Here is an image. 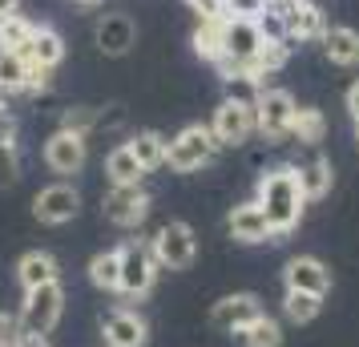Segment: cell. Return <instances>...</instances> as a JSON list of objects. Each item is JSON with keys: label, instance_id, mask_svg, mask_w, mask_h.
Returning a JSON list of instances; mask_svg holds the SVG:
<instances>
[{"label": "cell", "instance_id": "3957f363", "mask_svg": "<svg viewBox=\"0 0 359 347\" xmlns=\"http://www.w3.org/2000/svg\"><path fill=\"white\" fill-rule=\"evenodd\" d=\"M214 154H218V142H214L210 125H186L165 142V165L178 174H194L202 165H210Z\"/></svg>", "mask_w": 359, "mask_h": 347}, {"label": "cell", "instance_id": "4fadbf2b", "mask_svg": "<svg viewBox=\"0 0 359 347\" xmlns=\"http://www.w3.org/2000/svg\"><path fill=\"white\" fill-rule=\"evenodd\" d=\"M226 234L234 243H243V247H259V243H275V234H271V222L262 215V206L255 198L250 202H238V206H230L226 215Z\"/></svg>", "mask_w": 359, "mask_h": 347}, {"label": "cell", "instance_id": "6da1fadb", "mask_svg": "<svg viewBox=\"0 0 359 347\" xmlns=\"http://www.w3.org/2000/svg\"><path fill=\"white\" fill-rule=\"evenodd\" d=\"M255 202L262 206V215L271 222V234L278 238H287V234L299 226V218H303V182H299V170L294 165H275V170H266L259 178V194Z\"/></svg>", "mask_w": 359, "mask_h": 347}, {"label": "cell", "instance_id": "d6a6232c", "mask_svg": "<svg viewBox=\"0 0 359 347\" xmlns=\"http://www.w3.org/2000/svg\"><path fill=\"white\" fill-rule=\"evenodd\" d=\"M266 8V0H226V17H259Z\"/></svg>", "mask_w": 359, "mask_h": 347}, {"label": "cell", "instance_id": "30bf717a", "mask_svg": "<svg viewBox=\"0 0 359 347\" xmlns=\"http://www.w3.org/2000/svg\"><path fill=\"white\" fill-rule=\"evenodd\" d=\"M85 162H89V137H81V133L57 130L49 142H45V165H49L53 174L73 178V174L85 170Z\"/></svg>", "mask_w": 359, "mask_h": 347}, {"label": "cell", "instance_id": "8fae6325", "mask_svg": "<svg viewBox=\"0 0 359 347\" xmlns=\"http://www.w3.org/2000/svg\"><path fill=\"white\" fill-rule=\"evenodd\" d=\"M33 215L41 218L45 226H65V222H73V218L81 215V194H77V186H69V182L45 186L33 198Z\"/></svg>", "mask_w": 359, "mask_h": 347}, {"label": "cell", "instance_id": "f35d334b", "mask_svg": "<svg viewBox=\"0 0 359 347\" xmlns=\"http://www.w3.org/2000/svg\"><path fill=\"white\" fill-rule=\"evenodd\" d=\"M20 8V0H0V13H17Z\"/></svg>", "mask_w": 359, "mask_h": 347}, {"label": "cell", "instance_id": "ffe728a7", "mask_svg": "<svg viewBox=\"0 0 359 347\" xmlns=\"http://www.w3.org/2000/svg\"><path fill=\"white\" fill-rule=\"evenodd\" d=\"M319 41H323V53H327L331 65H339V69H355L359 65V33L355 29L335 25V29H327Z\"/></svg>", "mask_w": 359, "mask_h": 347}, {"label": "cell", "instance_id": "7402d4cb", "mask_svg": "<svg viewBox=\"0 0 359 347\" xmlns=\"http://www.w3.org/2000/svg\"><path fill=\"white\" fill-rule=\"evenodd\" d=\"M105 178H109V186H137L146 178V170L137 165V158L130 154L126 142L109 149V158H105Z\"/></svg>", "mask_w": 359, "mask_h": 347}, {"label": "cell", "instance_id": "836d02e7", "mask_svg": "<svg viewBox=\"0 0 359 347\" xmlns=\"http://www.w3.org/2000/svg\"><path fill=\"white\" fill-rule=\"evenodd\" d=\"M25 335L17 323V315H4L0 311V347H17V339Z\"/></svg>", "mask_w": 359, "mask_h": 347}, {"label": "cell", "instance_id": "d4e9b609", "mask_svg": "<svg viewBox=\"0 0 359 347\" xmlns=\"http://www.w3.org/2000/svg\"><path fill=\"white\" fill-rule=\"evenodd\" d=\"M190 45L202 61H218L222 57V17H198V29L190 33Z\"/></svg>", "mask_w": 359, "mask_h": 347}, {"label": "cell", "instance_id": "4316f807", "mask_svg": "<svg viewBox=\"0 0 359 347\" xmlns=\"http://www.w3.org/2000/svg\"><path fill=\"white\" fill-rule=\"evenodd\" d=\"M327 133V117L319 109H311V105H299L294 109V121H291V137L299 146H319Z\"/></svg>", "mask_w": 359, "mask_h": 347}, {"label": "cell", "instance_id": "5bb4252c", "mask_svg": "<svg viewBox=\"0 0 359 347\" xmlns=\"http://www.w3.org/2000/svg\"><path fill=\"white\" fill-rule=\"evenodd\" d=\"M255 315H262V299L250 295V291H238V295L218 299V303L210 307V327L230 335V331H238L243 323H250Z\"/></svg>", "mask_w": 359, "mask_h": 347}, {"label": "cell", "instance_id": "9a60e30c", "mask_svg": "<svg viewBox=\"0 0 359 347\" xmlns=\"http://www.w3.org/2000/svg\"><path fill=\"white\" fill-rule=\"evenodd\" d=\"M93 41L105 57H126V53L137 45V25H133L126 13H105L93 29Z\"/></svg>", "mask_w": 359, "mask_h": 347}, {"label": "cell", "instance_id": "2e32d148", "mask_svg": "<svg viewBox=\"0 0 359 347\" xmlns=\"http://www.w3.org/2000/svg\"><path fill=\"white\" fill-rule=\"evenodd\" d=\"M283 279H287V291H307V295H327V287H331V271H327L319 259H311V254H299L287 263L283 271Z\"/></svg>", "mask_w": 359, "mask_h": 347}, {"label": "cell", "instance_id": "4dcf8cb0", "mask_svg": "<svg viewBox=\"0 0 359 347\" xmlns=\"http://www.w3.org/2000/svg\"><path fill=\"white\" fill-rule=\"evenodd\" d=\"M97 125H101V109H89V105H77V109H65L61 114V130L81 133V137H89Z\"/></svg>", "mask_w": 359, "mask_h": 347}, {"label": "cell", "instance_id": "5b68a950", "mask_svg": "<svg viewBox=\"0 0 359 347\" xmlns=\"http://www.w3.org/2000/svg\"><path fill=\"white\" fill-rule=\"evenodd\" d=\"M266 13L278 20L287 41H319L327 33L323 8L315 0H266Z\"/></svg>", "mask_w": 359, "mask_h": 347}, {"label": "cell", "instance_id": "8992f818", "mask_svg": "<svg viewBox=\"0 0 359 347\" xmlns=\"http://www.w3.org/2000/svg\"><path fill=\"white\" fill-rule=\"evenodd\" d=\"M149 250H154V259H158L162 271H186L198 254V238L186 222L174 218V222H162L158 226V234L149 238Z\"/></svg>", "mask_w": 359, "mask_h": 347}, {"label": "cell", "instance_id": "277c9868", "mask_svg": "<svg viewBox=\"0 0 359 347\" xmlns=\"http://www.w3.org/2000/svg\"><path fill=\"white\" fill-rule=\"evenodd\" d=\"M158 259L149 243H121V279H117V295L121 299H146L158 283Z\"/></svg>", "mask_w": 359, "mask_h": 347}, {"label": "cell", "instance_id": "d6986e66", "mask_svg": "<svg viewBox=\"0 0 359 347\" xmlns=\"http://www.w3.org/2000/svg\"><path fill=\"white\" fill-rule=\"evenodd\" d=\"M61 279V266L53 259L49 250H29V254H20L17 263V283L20 291H33V287H45V283H57Z\"/></svg>", "mask_w": 359, "mask_h": 347}, {"label": "cell", "instance_id": "ba28073f", "mask_svg": "<svg viewBox=\"0 0 359 347\" xmlns=\"http://www.w3.org/2000/svg\"><path fill=\"white\" fill-rule=\"evenodd\" d=\"M101 215L109 218L114 226L121 231H137L142 222L149 218V194L137 186H109L105 198H101Z\"/></svg>", "mask_w": 359, "mask_h": 347}, {"label": "cell", "instance_id": "ab89813d", "mask_svg": "<svg viewBox=\"0 0 359 347\" xmlns=\"http://www.w3.org/2000/svg\"><path fill=\"white\" fill-rule=\"evenodd\" d=\"M77 4H101V0H77Z\"/></svg>", "mask_w": 359, "mask_h": 347}, {"label": "cell", "instance_id": "e0dca14e", "mask_svg": "<svg viewBox=\"0 0 359 347\" xmlns=\"http://www.w3.org/2000/svg\"><path fill=\"white\" fill-rule=\"evenodd\" d=\"M20 57L29 61V65H41V69H57L65 61V41L61 33L53 29V25H33V36H29V45L20 49Z\"/></svg>", "mask_w": 359, "mask_h": 347}, {"label": "cell", "instance_id": "52a82bcc", "mask_svg": "<svg viewBox=\"0 0 359 347\" xmlns=\"http://www.w3.org/2000/svg\"><path fill=\"white\" fill-rule=\"evenodd\" d=\"M294 97L287 89H262L255 97V133H262L266 142H283L291 137V121H294Z\"/></svg>", "mask_w": 359, "mask_h": 347}, {"label": "cell", "instance_id": "7c38bea8", "mask_svg": "<svg viewBox=\"0 0 359 347\" xmlns=\"http://www.w3.org/2000/svg\"><path fill=\"white\" fill-rule=\"evenodd\" d=\"M101 339L105 347H146L149 343V323L133 307H114L101 319Z\"/></svg>", "mask_w": 359, "mask_h": 347}, {"label": "cell", "instance_id": "74e56055", "mask_svg": "<svg viewBox=\"0 0 359 347\" xmlns=\"http://www.w3.org/2000/svg\"><path fill=\"white\" fill-rule=\"evenodd\" d=\"M17 347H49V339H45V335H20Z\"/></svg>", "mask_w": 359, "mask_h": 347}, {"label": "cell", "instance_id": "60d3db41", "mask_svg": "<svg viewBox=\"0 0 359 347\" xmlns=\"http://www.w3.org/2000/svg\"><path fill=\"white\" fill-rule=\"evenodd\" d=\"M355 142H359V121H355Z\"/></svg>", "mask_w": 359, "mask_h": 347}, {"label": "cell", "instance_id": "e575fe53", "mask_svg": "<svg viewBox=\"0 0 359 347\" xmlns=\"http://www.w3.org/2000/svg\"><path fill=\"white\" fill-rule=\"evenodd\" d=\"M186 8H194L198 17H226V0H182Z\"/></svg>", "mask_w": 359, "mask_h": 347}, {"label": "cell", "instance_id": "484cf974", "mask_svg": "<svg viewBox=\"0 0 359 347\" xmlns=\"http://www.w3.org/2000/svg\"><path fill=\"white\" fill-rule=\"evenodd\" d=\"M29 61L20 57V53H4L0 49V97L4 93H29Z\"/></svg>", "mask_w": 359, "mask_h": 347}, {"label": "cell", "instance_id": "ac0fdd59", "mask_svg": "<svg viewBox=\"0 0 359 347\" xmlns=\"http://www.w3.org/2000/svg\"><path fill=\"white\" fill-rule=\"evenodd\" d=\"M287 61H291V41H287V36H266V41L259 45V53H255V57L243 65V77H255V81H262V77L278 73Z\"/></svg>", "mask_w": 359, "mask_h": 347}, {"label": "cell", "instance_id": "f546056e", "mask_svg": "<svg viewBox=\"0 0 359 347\" xmlns=\"http://www.w3.org/2000/svg\"><path fill=\"white\" fill-rule=\"evenodd\" d=\"M323 307V299L319 295H307V291H287L283 295V315L291 319V323H311L315 315Z\"/></svg>", "mask_w": 359, "mask_h": 347}, {"label": "cell", "instance_id": "f1b7e54d", "mask_svg": "<svg viewBox=\"0 0 359 347\" xmlns=\"http://www.w3.org/2000/svg\"><path fill=\"white\" fill-rule=\"evenodd\" d=\"M299 182H303V198L315 202V198H323L327 190H331V182H335V170H331V162H327V158H315L311 165H303V170H299Z\"/></svg>", "mask_w": 359, "mask_h": 347}, {"label": "cell", "instance_id": "1f68e13d", "mask_svg": "<svg viewBox=\"0 0 359 347\" xmlns=\"http://www.w3.org/2000/svg\"><path fill=\"white\" fill-rule=\"evenodd\" d=\"M20 162H17V142L13 137H0V186L17 182Z\"/></svg>", "mask_w": 359, "mask_h": 347}, {"label": "cell", "instance_id": "9c48e42d", "mask_svg": "<svg viewBox=\"0 0 359 347\" xmlns=\"http://www.w3.org/2000/svg\"><path fill=\"white\" fill-rule=\"evenodd\" d=\"M210 133H214V142H218V149L250 142V137H255V105H250V101L226 97L210 117Z\"/></svg>", "mask_w": 359, "mask_h": 347}, {"label": "cell", "instance_id": "83f0119b", "mask_svg": "<svg viewBox=\"0 0 359 347\" xmlns=\"http://www.w3.org/2000/svg\"><path fill=\"white\" fill-rule=\"evenodd\" d=\"M29 36H33V20L25 17V13H0V49L4 53H20L29 45Z\"/></svg>", "mask_w": 359, "mask_h": 347}, {"label": "cell", "instance_id": "8d00e7d4", "mask_svg": "<svg viewBox=\"0 0 359 347\" xmlns=\"http://www.w3.org/2000/svg\"><path fill=\"white\" fill-rule=\"evenodd\" d=\"M347 114L359 121V81H351V89H347Z\"/></svg>", "mask_w": 359, "mask_h": 347}, {"label": "cell", "instance_id": "7a4b0ae2", "mask_svg": "<svg viewBox=\"0 0 359 347\" xmlns=\"http://www.w3.org/2000/svg\"><path fill=\"white\" fill-rule=\"evenodd\" d=\"M61 315H65V287H61V279H57V283H45V287L25 291L17 323H20L25 335H49V331H57Z\"/></svg>", "mask_w": 359, "mask_h": 347}, {"label": "cell", "instance_id": "d590c367", "mask_svg": "<svg viewBox=\"0 0 359 347\" xmlns=\"http://www.w3.org/2000/svg\"><path fill=\"white\" fill-rule=\"evenodd\" d=\"M0 137H13V114H8L4 97H0Z\"/></svg>", "mask_w": 359, "mask_h": 347}, {"label": "cell", "instance_id": "603a6c76", "mask_svg": "<svg viewBox=\"0 0 359 347\" xmlns=\"http://www.w3.org/2000/svg\"><path fill=\"white\" fill-rule=\"evenodd\" d=\"M165 142H170V137H162L158 130H142V133H133L126 146H130V154L137 158V165L149 174V170L165 165Z\"/></svg>", "mask_w": 359, "mask_h": 347}, {"label": "cell", "instance_id": "44dd1931", "mask_svg": "<svg viewBox=\"0 0 359 347\" xmlns=\"http://www.w3.org/2000/svg\"><path fill=\"white\" fill-rule=\"evenodd\" d=\"M230 339L238 347H283V327H278V319H271L262 311L250 323H243L238 331H230Z\"/></svg>", "mask_w": 359, "mask_h": 347}, {"label": "cell", "instance_id": "cb8c5ba5", "mask_svg": "<svg viewBox=\"0 0 359 347\" xmlns=\"http://www.w3.org/2000/svg\"><path fill=\"white\" fill-rule=\"evenodd\" d=\"M117 279H121V247H109V250H101V254L89 259V283L97 291L117 295Z\"/></svg>", "mask_w": 359, "mask_h": 347}]
</instances>
